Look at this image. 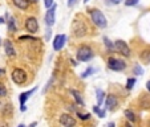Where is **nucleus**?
<instances>
[{
	"instance_id": "obj_28",
	"label": "nucleus",
	"mask_w": 150,
	"mask_h": 127,
	"mask_svg": "<svg viewBox=\"0 0 150 127\" xmlns=\"http://www.w3.org/2000/svg\"><path fill=\"white\" fill-rule=\"evenodd\" d=\"M137 3H138V0H125V6H127V7L136 6Z\"/></svg>"
},
{
	"instance_id": "obj_35",
	"label": "nucleus",
	"mask_w": 150,
	"mask_h": 127,
	"mask_svg": "<svg viewBox=\"0 0 150 127\" xmlns=\"http://www.w3.org/2000/svg\"><path fill=\"white\" fill-rule=\"evenodd\" d=\"M4 23H6V21H4V19H3V17H0V24H4Z\"/></svg>"
},
{
	"instance_id": "obj_31",
	"label": "nucleus",
	"mask_w": 150,
	"mask_h": 127,
	"mask_svg": "<svg viewBox=\"0 0 150 127\" xmlns=\"http://www.w3.org/2000/svg\"><path fill=\"white\" fill-rule=\"evenodd\" d=\"M74 3H76V0H68V7H73Z\"/></svg>"
},
{
	"instance_id": "obj_30",
	"label": "nucleus",
	"mask_w": 150,
	"mask_h": 127,
	"mask_svg": "<svg viewBox=\"0 0 150 127\" xmlns=\"http://www.w3.org/2000/svg\"><path fill=\"white\" fill-rule=\"evenodd\" d=\"M19 40L20 41H23V40H33V41H37V39H35V37H32V36H21Z\"/></svg>"
},
{
	"instance_id": "obj_21",
	"label": "nucleus",
	"mask_w": 150,
	"mask_h": 127,
	"mask_svg": "<svg viewBox=\"0 0 150 127\" xmlns=\"http://www.w3.org/2000/svg\"><path fill=\"white\" fill-rule=\"evenodd\" d=\"M133 74H136V76H142V74H144V69H142V66H139L138 64H137V65L133 68Z\"/></svg>"
},
{
	"instance_id": "obj_27",
	"label": "nucleus",
	"mask_w": 150,
	"mask_h": 127,
	"mask_svg": "<svg viewBox=\"0 0 150 127\" xmlns=\"http://www.w3.org/2000/svg\"><path fill=\"white\" fill-rule=\"evenodd\" d=\"M7 95V89L3 83H0V97H6Z\"/></svg>"
},
{
	"instance_id": "obj_22",
	"label": "nucleus",
	"mask_w": 150,
	"mask_h": 127,
	"mask_svg": "<svg viewBox=\"0 0 150 127\" xmlns=\"http://www.w3.org/2000/svg\"><path fill=\"white\" fill-rule=\"evenodd\" d=\"M94 72H96V70H94V68H88V69H86V70L84 72V73L81 74V77H82V78H86V77L92 76V74H93Z\"/></svg>"
},
{
	"instance_id": "obj_23",
	"label": "nucleus",
	"mask_w": 150,
	"mask_h": 127,
	"mask_svg": "<svg viewBox=\"0 0 150 127\" xmlns=\"http://www.w3.org/2000/svg\"><path fill=\"white\" fill-rule=\"evenodd\" d=\"M12 110H13V109H12V105H6V109H4L3 114L6 116H9L12 114Z\"/></svg>"
},
{
	"instance_id": "obj_15",
	"label": "nucleus",
	"mask_w": 150,
	"mask_h": 127,
	"mask_svg": "<svg viewBox=\"0 0 150 127\" xmlns=\"http://www.w3.org/2000/svg\"><path fill=\"white\" fill-rule=\"evenodd\" d=\"M139 105H141V107H144V109H149L150 107V97L142 95L141 98H139Z\"/></svg>"
},
{
	"instance_id": "obj_14",
	"label": "nucleus",
	"mask_w": 150,
	"mask_h": 127,
	"mask_svg": "<svg viewBox=\"0 0 150 127\" xmlns=\"http://www.w3.org/2000/svg\"><path fill=\"white\" fill-rule=\"evenodd\" d=\"M12 3H13L15 7H17L19 9H27L29 6V0H12Z\"/></svg>"
},
{
	"instance_id": "obj_29",
	"label": "nucleus",
	"mask_w": 150,
	"mask_h": 127,
	"mask_svg": "<svg viewBox=\"0 0 150 127\" xmlns=\"http://www.w3.org/2000/svg\"><path fill=\"white\" fill-rule=\"evenodd\" d=\"M54 4L53 0H44V6L47 7V8H49V7H52Z\"/></svg>"
},
{
	"instance_id": "obj_17",
	"label": "nucleus",
	"mask_w": 150,
	"mask_h": 127,
	"mask_svg": "<svg viewBox=\"0 0 150 127\" xmlns=\"http://www.w3.org/2000/svg\"><path fill=\"white\" fill-rule=\"evenodd\" d=\"M72 93V95L74 97V99H76V102L80 105V106H84V101H82V98H81V95H80V93L77 90H72L71 91Z\"/></svg>"
},
{
	"instance_id": "obj_34",
	"label": "nucleus",
	"mask_w": 150,
	"mask_h": 127,
	"mask_svg": "<svg viewBox=\"0 0 150 127\" xmlns=\"http://www.w3.org/2000/svg\"><path fill=\"white\" fill-rule=\"evenodd\" d=\"M20 110H21V111H25V110H27V107H25V105H24V106H20Z\"/></svg>"
},
{
	"instance_id": "obj_10",
	"label": "nucleus",
	"mask_w": 150,
	"mask_h": 127,
	"mask_svg": "<svg viewBox=\"0 0 150 127\" xmlns=\"http://www.w3.org/2000/svg\"><path fill=\"white\" fill-rule=\"evenodd\" d=\"M59 121H60V124H62V126H65V127H72L76 124V119L73 116H71L69 114H62Z\"/></svg>"
},
{
	"instance_id": "obj_20",
	"label": "nucleus",
	"mask_w": 150,
	"mask_h": 127,
	"mask_svg": "<svg viewBox=\"0 0 150 127\" xmlns=\"http://www.w3.org/2000/svg\"><path fill=\"white\" fill-rule=\"evenodd\" d=\"M8 29H9V32H16V24H15L13 17H9V20H8Z\"/></svg>"
},
{
	"instance_id": "obj_25",
	"label": "nucleus",
	"mask_w": 150,
	"mask_h": 127,
	"mask_svg": "<svg viewBox=\"0 0 150 127\" xmlns=\"http://www.w3.org/2000/svg\"><path fill=\"white\" fill-rule=\"evenodd\" d=\"M134 83H136V78H127V81H126V89H133Z\"/></svg>"
},
{
	"instance_id": "obj_1",
	"label": "nucleus",
	"mask_w": 150,
	"mask_h": 127,
	"mask_svg": "<svg viewBox=\"0 0 150 127\" xmlns=\"http://www.w3.org/2000/svg\"><path fill=\"white\" fill-rule=\"evenodd\" d=\"M76 56H77V60H79V61L86 62V61H89V60L93 58V57H94V53H93V51H92L91 46H88V45H81L79 49H77Z\"/></svg>"
},
{
	"instance_id": "obj_18",
	"label": "nucleus",
	"mask_w": 150,
	"mask_h": 127,
	"mask_svg": "<svg viewBox=\"0 0 150 127\" xmlns=\"http://www.w3.org/2000/svg\"><path fill=\"white\" fill-rule=\"evenodd\" d=\"M125 116H126V119H129V121H130L132 123H134V122L137 121L136 114H134L132 110H125Z\"/></svg>"
},
{
	"instance_id": "obj_36",
	"label": "nucleus",
	"mask_w": 150,
	"mask_h": 127,
	"mask_svg": "<svg viewBox=\"0 0 150 127\" xmlns=\"http://www.w3.org/2000/svg\"><path fill=\"white\" fill-rule=\"evenodd\" d=\"M3 74H4V70H3V69H0V77L3 76Z\"/></svg>"
},
{
	"instance_id": "obj_4",
	"label": "nucleus",
	"mask_w": 150,
	"mask_h": 127,
	"mask_svg": "<svg viewBox=\"0 0 150 127\" xmlns=\"http://www.w3.org/2000/svg\"><path fill=\"white\" fill-rule=\"evenodd\" d=\"M11 77H12V81H13L15 83H17V85H24L27 82V73H25V70H23V69H20V68L13 69Z\"/></svg>"
},
{
	"instance_id": "obj_13",
	"label": "nucleus",
	"mask_w": 150,
	"mask_h": 127,
	"mask_svg": "<svg viewBox=\"0 0 150 127\" xmlns=\"http://www.w3.org/2000/svg\"><path fill=\"white\" fill-rule=\"evenodd\" d=\"M4 51H6V53H7V56L8 57H15L16 56V52H15V48H13V45H12V42L11 41H4Z\"/></svg>"
},
{
	"instance_id": "obj_38",
	"label": "nucleus",
	"mask_w": 150,
	"mask_h": 127,
	"mask_svg": "<svg viewBox=\"0 0 150 127\" xmlns=\"http://www.w3.org/2000/svg\"><path fill=\"white\" fill-rule=\"evenodd\" d=\"M86 1H89V0H84V3H86Z\"/></svg>"
},
{
	"instance_id": "obj_37",
	"label": "nucleus",
	"mask_w": 150,
	"mask_h": 127,
	"mask_svg": "<svg viewBox=\"0 0 150 127\" xmlns=\"http://www.w3.org/2000/svg\"><path fill=\"white\" fill-rule=\"evenodd\" d=\"M29 1H33V3H37V0H29Z\"/></svg>"
},
{
	"instance_id": "obj_39",
	"label": "nucleus",
	"mask_w": 150,
	"mask_h": 127,
	"mask_svg": "<svg viewBox=\"0 0 150 127\" xmlns=\"http://www.w3.org/2000/svg\"><path fill=\"white\" fill-rule=\"evenodd\" d=\"M0 42H1V40H0Z\"/></svg>"
},
{
	"instance_id": "obj_32",
	"label": "nucleus",
	"mask_w": 150,
	"mask_h": 127,
	"mask_svg": "<svg viewBox=\"0 0 150 127\" xmlns=\"http://www.w3.org/2000/svg\"><path fill=\"white\" fill-rule=\"evenodd\" d=\"M121 1H124V0H110V3H113V4H120Z\"/></svg>"
},
{
	"instance_id": "obj_33",
	"label": "nucleus",
	"mask_w": 150,
	"mask_h": 127,
	"mask_svg": "<svg viewBox=\"0 0 150 127\" xmlns=\"http://www.w3.org/2000/svg\"><path fill=\"white\" fill-rule=\"evenodd\" d=\"M146 89L149 90V93H150V81H147V82H146Z\"/></svg>"
},
{
	"instance_id": "obj_11",
	"label": "nucleus",
	"mask_w": 150,
	"mask_h": 127,
	"mask_svg": "<svg viewBox=\"0 0 150 127\" xmlns=\"http://www.w3.org/2000/svg\"><path fill=\"white\" fill-rule=\"evenodd\" d=\"M117 103H118V101H117V98L113 94H109V95L106 97V99H105V107L108 109V110H114Z\"/></svg>"
},
{
	"instance_id": "obj_7",
	"label": "nucleus",
	"mask_w": 150,
	"mask_h": 127,
	"mask_svg": "<svg viewBox=\"0 0 150 127\" xmlns=\"http://www.w3.org/2000/svg\"><path fill=\"white\" fill-rule=\"evenodd\" d=\"M114 44H116L117 51H118L120 53L122 54V56H125V57H129V56H130V49H129L127 44L124 41V40H117Z\"/></svg>"
},
{
	"instance_id": "obj_24",
	"label": "nucleus",
	"mask_w": 150,
	"mask_h": 127,
	"mask_svg": "<svg viewBox=\"0 0 150 127\" xmlns=\"http://www.w3.org/2000/svg\"><path fill=\"white\" fill-rule=\"evenodd\" d=\"M104 42H105V45L108 46V49H114L116 48V44H112V41L108 39V37H104Z\"/></svg>"
},
{
	"instance_id": "obj_26",
	"label": "nucleus",
	"mask_w": 150,
	"mask_h": 127,
	"mask_svg": "<svg viewBox=\"0 0 150 127\" xmlns=\"http://www.w3.org/2000/svg\"><path fill=\"white\" fill-rule=\"evenodd\" d=\"M77 116H79L81 121H88V119H91V114H81L77 111Z\"/></svg>"
},
{
	"instance_id": "obj_16",
	"label": "nucleus",
	"mask_w": 150,
	"mask_h": 127,
	"mask_svg": "<svg viewBox=\"0 0 150 127\" xmlns=\"http://www.w3.org/2000/svg\"><path fill=\"white\" fill-rule=\"evenodd\" d=\"M139 58L144 64H150V51H144L141 54H139Z\"/></svg>"
},
{
	"instance_id": "obj_19",
	"label": "nucleus",
	"mask_w": 150,
	"mask_h": 127,
	"mask_svg": "<svg viewBox=\"0 0 150 127\" xmlns=\"http://www.w3.org/2000/svg\"><path fill=\"white\" fill-rule=\"evenodd\" d=\"M96 94H97V105L100 106V105L102 103V101H104V95H105V94H104V91H102L101 89H97Z\"/></svg>"
},
{
	"instance_id": "obj_6",
	"label": "nucleus",
	"mask_w": 150,
	"mask_h": 127,
	"mask_svg": "<svg viewBox=\"0 0 150 127\" xmlns=\"http://www.w3.org/2000/svg\"><path fill=\"white\" fill-rule=\"evenodd\" d=\"M56 8H57V6L53 4L52 7H49L45 13V23L48 27H52L54 24V21H56Z\"/></svg>"
},
{
	"instance_id": "obj_3",
	"label": "nucleus",
	"mask_w": 150,
	"mask_h": 127,
	"mask_svg": "<svg viewBox=\"0 0 150 127\" xmlns=\"http://www.w3.org/2000/svg\"><path fill=\"white\" fill-rule=\"evenodd\" d=\"M72 32L76 37H84L86 34V25L81 20H74L72 24Z\"/></svg>"
},
{
	"instance_id": "obj_5",
	"label": "nucleus",
	"mask_w": 150,
	"mask_h": 127,
	"mask_svg": "<svg viewBox=\"0 0 150 127\" xmlns=\"http://www.w3.org/2000/svg\"><path fill=\"white\" fill-rule=\"evenodd\" d=\"M108 68L113 72H121L126 68V64L125 61L122 60H118V58H114V57H109L108 60Z\"/></svg>"
},
{
	"instance_id": "obj_9",
	"label": "nucleus",
	"mask_w": 150,
	"mask_h": 127,
	"mask_svg": "<svg viewBox=\"0 0 150 127\" xmlns=\"http://www.w3.org/2000/svg\"><path fill=\"white\" fill-rule=\"evenodd\" d=\"M65 41H67V34H57L53 39V49L56 52L61 51L64 48V45H65Z\"/></svg>"
},
{
	"instance_id": "obj_12",
	"label": "nucleus",
	"mask_w": 150,
	"mask_h": 127,
	"mask_svg": "<svg viewBox=\"0 0 150 127\" xmlns=\"http://www.w3.org/2000/svg\"><path fill=\"white\" fill-rule=\"evenodd\" d=\"M37 90V88H33L32 90H28V91H24V93H21L20 94V97H19V102H20V106H24L25 105V102H27V99L29 98V97L32 95V94L35 93V91Z\"/></svg>"
},
{
	"instance_id": "obj_8",
	"label": "nucleus",
	"mask_w": 150,
	"mask_h": 127,
	"mask_svg": "<svg viewBox=\"0 0 150 127\" xmlns=\"http://www.w3.org/2000/svg\"><path fill=\"white\" fill-rule=\"evenodd\" d=\"M25 29L29 33H36L39 31V23L35 17H28L25 20Z\"/></svg>"
},
{
	"instance_id": "obj_2",
	"label": "nucleus",
	"mask_w": 150,
	"mask_h": 127,
	"mask_svg": "<svg viewBox=\"0 0 150 127\" xmlns=\"http://www.w3.org/2000/svg\"><path fill=\"white\" fill-rule=\"evenodd\" d=\"M91 17H92V21L98 28H106V25H108L106 17L104 16V13L100 9H91Z\"/></svg>"
}]
</instances>
